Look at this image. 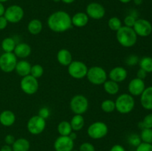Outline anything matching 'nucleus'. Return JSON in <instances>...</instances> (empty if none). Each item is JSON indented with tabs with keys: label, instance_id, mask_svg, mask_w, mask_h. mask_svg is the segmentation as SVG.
Masks as SVG:
<instances>
[{
	"label": "nucleus",
	"instance_id": "7c9ffc66",
	"mask_svg": "<svg viewBox=\"0 0 152 151\" xmlns=\"http://www.w3.org/2000/svg\"><path fill=\"white\" fill-rule=\"evenodd\" d=\"M108 26L111 30L117 32L123 26V23H122V21L120 20V19H119L118 17H117V16H113V17L110 18L108 19Z\"/></svg>",
	"mask_w": 152,
	"mask_h": 151
},
{
	"label": "nucleus",
	"instance_id": "f704fd0d",
	"mask_svg": "<svg viewBox=\"0 0 152 151\" xmlns=\"http://www.w3.org/2000/svg\"><path fill=\"white\" fill-rule=\"evenodd\" d=\"M128 142H129V143L131 145L137 147L142 142V141H141L140 136H138L137 134H132L129 136V139H128Z\"/></svg>",
	"mask_w": 152,
	"mask_h": 151
},
{
	"label": "nucleus",
	"instance_id": "473e14b6",
	"mask_svg": "<svg viewBox=\"0 0 152 151\" xmlns=\"http://www.w3.org/2000/svg\"><path fill=\"white\" fill-rule=\"evenodd\" d=\"M43 73H44V68H43L42 66H41L40 65L36 64V65L31 66V73H30V75L34 76V78L38 79L39 78L42 76Z\"/></svg>",
	"mask_w": 152,
	"mask_h": 151
},
{
	"label": "nucleus",
	"instance_id": "5701e85b",
	"mask_svg": "<svg viewBox=\"0 0 152 151\" xmlns=\"http://www.w3.org/2000/svg\"><path fill=\"white\" fill-rule=\"evenodd\" d=\"M11 147L13 151H29L31 144L25 138H19L16 139Z\"/></svg>",
	"mask_w": 152,
	"mask_h": 151
},
{
	"label": "nucleus",
	"instance_id": "6e6552de",
	"mask_svg": "<svg viewBox=\"0 0 152 151\" xmlns=\"http://www.w3.org/2000/svg\"><path fill=\"white\" fill-rule=\"evenodd\" d=\"M46 127V120L36 115L31 117L27 123V129L32 135H39Z\"/></svg>",
	"mask_w": 152,
	"mask_h": 151
},
{
	"label": "nucleus",
	"instance_id": "ea45409f",
	"mask_svg": "<svg viewBox=\"0 0 152 151\" xmlns=\"http://www.w3.org/2000/svg\"><path fill=\"white\" fill-rule=\"evenodd\" d=\"M38 115H39L40 117H42V118L46 120L50 115V110L48 107H43L40 108L39 110Z\"/></svg>",
	"mask_w": 152,
	"mask_h": 151
},
{
	"label": "nucleus",
	"instance_id": "412c9836",
	"mask_svg": "<svg viewBox=\"0 0 152 151\" xmlns=\"http://www.w3.org/2000/svg\"><path fill=\"white\" fill-rule=\"evenodd\" d=\"M31 66L32 65L29 62L25 60V59H22V60L17 62L16 68H15V71L19 76L22 78V77L30 75Z\"/></svg>",
	"mask_w": 152,
	"mask_h": 151
},
{
	"label": "nucleus",
	"instance_id": "8fccbe9b",
	"mask_svg": "<svg viewBox=\"0 0 152 151\" xmlns=\"http://www.w3.org/2000/svg\"><path fill=\"white\" fill-rule=\"evenodd\" d=\"M134 3L137 5H140V4H142V0H134Z\"/></svg>",
	"mask_w": 152,
	"mask_h": 151
},
{
	"label": "nucleus",
	"instance_id": "de8ad7c7",
	"mask_svg": "<svg viewBox=\"0 0 152 151\" xmlns=\"http://www.w3.org/2000/svg\"><path fill=\"white\" fill-rule=\"evenodd\" d=\"M69 136V137L71 138V139H72L73 141L75 140V139H77V133H76L75 132H74V131H72V132H71V133H70V135H69V136Z\"/></svg>",
	"mask_w": 152,
	"mask_h": 151
},
{
	"label": "nucleus",
	"instance_id": "79ce46f5",
	"mask_svg": "<svg viewBox=\"0 0 152 151\" xmlns=\"http://www.w3.org/2000/svg\"><path fill=\"white\" fill-rule=\"evenodd\" d=\"M7 24H8V22L4 16H0V30L5 29L6 27L7 26Z\"/></svg>",
	"mask_w": 152,
	"mask_h": 151
},
{
	"label": "nucleus",
	"instance_id": "f3484780",
	"mask_svg": "<svg viewBox=\"0 0 152 151\" xmlns=\"http://www.w3.org/2000/svg\"><path fill=\"white\" fill-rule=\"evenodd\" d=\"M140 104L144 109L148 110H152V86L145 87L140 95Z\"/></svg>",
	"mask_w": 152,
	"mask_h": 151
},
{
	"label": "nucleus",
	"instance_id": "864d4df0",
	"mask_svg": "<svg viewBox=\"0 0 152 151\" xmlns=\"http://www.w3.org/2000/svg\"><path fill=\"white\" fill-rule=\"evenodd\" d=\"M54 2H59V1H61V0H53Z\"/></svg>",
	"mask_w": 152,
	"mask_h": 151
},
{
	"label": "nucleus",
	"instance_id": "aec40b11",
	"mask_svg": "<svg viewBox=\"0 0 152 151\" xmlns=\"http://www.w3.org/2000/svg\"><path fill=\"white\" fill-rule=\"evenodd\" d=\"M88 21L89 17L86 14V13H84V12H78L71 16L72 25L77 28H83L86 26L88 23Z\"/></svg>",
	"mask_w": 152,
	"mask_h": 151
},
{
	"label": "nucleus",
	"instance_id": "2eb2a0df",
	"mask_svg": "<svg viewBox=\"0 0 152 151\" xmlns=\"http://www.w3.org/2000/svg\"><path fill=\"white\" fill-rule=\"evenodd\" d=\"M145 89V84L144 80L139 78H134L131 80L128 85L129 94L132 96H140Z\"/></svg>",
	"mask_w": 152,
	"mask_h": 151
},
{
	"label": "nucleus",
	"instance_id": "7ed1b4c3",
	"mask_svg": "<svg viewBox=\"0 0 152 151\" xmlns=\"http://www.w3.org/2000/svg\"><path fill=\"white\" fill-rule=\"evenodd\" d=\"M116 110L121 114H128L132 112L135 107L134 96L129 93H123L117 98L115 102Z\"/></svg>",
	"mask_w": 152,
	"mask_h": 151
},
{
	"label": "nucleus",
	"instance_id": "9d476101",
	"mask_svg": "<svg viewBox=\"0 0 152 151\" xmlns=\"http://www.w3.org/2000/svg\"><path fill=\"white\" fill-rule=\"evenodd\" d=\"M24 15V10L21 6L18 4H13L5 9L4 16L8 22L16 24L22 20Z\"/></svg>",
	"mask_w": 152,
	"mask_h": 151
},
{
	"label": "nucleus",
	"instance_id": "f257e3e1",
	"mask_svg": "<svg viewBox=\"0 0 152 151\" xmlns=\"http://www.w3.org/2000/svg\"><path fill=\"white\" fill-rule=\"evenodd\" d=\"M49 29L55 33H63L72 28L71 16L64 10H58L51 13L48 18Z\"/></svg>",
	"mask_w": 152,
	"mask_h": 151
},
{
	"label": "nucleus",
	"instance_id": "603ef678",
	"mask_svg": "<svg viewBox=\"0 0 152 151\" xmlns=\"http://www.w3.org/2000/svg\"><path fill=\"white\" fill-rule=\"evenodd\" d=\"M8 0H0V2L1 3H4V2H6V1H7Z\"/></svg>",
	"mask_w": 152,
	"mask_h": 151
},
{
	"label": "nucleus",
	"instance_id": "3c124183",
	"mask_svg": "<svg viewBox=\"0 0 152 151\" xmlns=\"http://www.w3.org/2000/svg\"><path fill=\"white\" fill-rule=\"evenodd\" d=\"M121 3H123V4H127V3H129L130 1H132V0H119Z\"/></svg>",
	"mask_w": 152,
	"mask_h": 151
},
{
	"label": "nucleus",
	"instance_id": "0eeeda50",
	"mask_svg": "<svg viewBox=\"0 0 152 151\" xmlns=\"http://www.w3.org/2000/svg\"><path fill=\"white\" fill-rule=\"evenodd\" d=\"M88 70L87 65L81 61H72L68 66V74L75 79H81L86 77Z\"/></svg>",
	"mask_w": 152,
	"mask_h": 151
},
{
	"label": "nucleus",
	"instance_id": "4c0bfd02",
	"mask_svg": "<svg viewBox=\"0 0 152 151\" xmlns=\"http://www.w3.org/2000/svg\"><path fill=\"white\" fill-rule=\"evenodd\" d=\"M79 151H95V147L90 142H84L80 146Z\"/></svg>",
	"mask_w": 152,
	"mask_h": 151
},
{
	"label": "nucleus",
	"instance_id": "c85d7f7f",
	"mask_svg": "<svg viewBox=\"0 0 152 151\" xmlns=\"http://www.w3.org/2000/svg\"><path fill=\"white\" fill-rule=\"evenodd\" d=\"M140 68L144 70L148 73H152V57L150 56H144L139 61Z\"/></svg>",
	"mask_w": 152,
	"mask_h": 151
},
{
	"label": "nucleus",
	"instance_id": "5fc2aeb1",
	"mask_svg": "<svg viewBox=\"0 0 152 151\" xmlns=\"http://www.w3.org/2000/svg\"><path fill=\"white\" fill-rule=\"evenodd\" d=\"M72 151H79V150H73Z\"/></svg>",
	"mask_w": 152,
	"mask_h": 151
},
{
	"label": "nucleus",
	"instance_id": "393cba45",
	"mask_svg": "<svg viewBox=\"0 0 152 151\" xmlns=\"http://www.w3.org/2000/svg\"><path fill=\"white\" fill-rule=\"evenodd\" d=\"M70 124H71L73 131L77 132L81 130L85 125V119L83 115L74 114V115L72 117L71 121H70Z\"/></svg>",
	"mask_w": 152,
	"mask_h": 151
},
{
	"label": "nucleus",
	"instance_id": "f8f14e48",
	"mask_svg": "<svg viewBox=\"0 0 152 151\" xmlns=\"http://www.w3.org/2000/svg\"><path fill=\"white\" fill-rule=\"evenodd\" d=\"M137 36L147 37L152 33V25L148 20L145 19H138L132 28Z\"/></svg>",
	"mask_w": 152,
	"mask_h": 151
},
{
	"label": "nucleus",
	"instance_id": "37998d69",
	"mask_svg": "<svg viewBox=\"0 0 152 151\" xmlns=\"http://www.w3.org/2000/svg\"><path fill=\"white\" fill-rule=\"evenodd\" d=\"M147 74H148V73L145 72L144 70L140 68V69L138 70L137 73V78H140V79L144 80L145 78H146Z\"/></svg>",
	"mask_w": 152,
	"mask_h": 151
},
{
	"label": "nucleus",
	"instance_id": "20e7f679",
	"mask_svg": "<svg viewBox=\"0 0 152 151\" xmlns=\"http://www.w3.org/2000/svg\"><path fill=\"white\" fill-rule=\"evenodd\" d=\"M86 78L92 84L101 85L103 84L107 80L108 74L105 70H104L102 67L93 66L88 70Z\"/></svg>",
	"mask_w": 152,
	"mask_h": 151
},
{
	"label": "nucleus",
	"instance_id": "72a5a7b5",
	"mask_svg": "<svg viewBox=\"0 0 152 151\" xmlns=\"http://www.w3.org/2000/svg\"><path fill=\"white\" fill-rule=\"evenodd\" d=\"M139 127L141 129L151 128L152 129V113L145 115L142 121L139 123Z\"/></svg>",
	"mask_w": 152,
	"mask_h": 151
},
{
	"label": "nucleus",
	"instance_id": "58836bf2",
	"mask_svg": "<svg viewBox=\"0 0 152 151\" xmlns=\"http://www.w3.org/2000/svg\"><path fill=\"white\" fill-rule=\"evenodd\" d=\"M136 151H152V144L141 142L136 147Z\"/></svg>",
	"mask_w": 152,
	"mask_h": 151
},
{
	"label": "nucleus",
	"instance_id": "c9c22d12",
	"mask_svg": "<svg viewBox=\"0 0 152 151\" xmlns=\"http://www.w3.org/2000/svg\"><path fill=\"white\" fill-rule=\"evenodd\" d=\"M139 57L137 55L132 54L128 56L126 59V65H129V66H134V65H137L139 63Z\"/></svg>",
	"mask_w": 152,
	"mask_h": 151
},
{
	"label": "nucleus",
	"instance_id": "49530a36",
	"mask_svg": "<svg viewBox=\"0 0 152 151\" xmlns=\"http://www.w3.org/2000/svg\"><path fill=\"white\" fill-rule=\"evenodd\" d=\"M4 11H5V7H4L3 3L0 2V16H4Z\"/></svg>",
	"mask_w": 152,
	"mask_h": 151
},
{
	"label": "nucleus",
	"instance_id": "f03ea898",
	"mask_svg": "<svg viewBox=\"0 0 152 151\" xmlns=\"http://www.w3.org/2000/svg\"><path fill=\"white\" fill-rule=\"evenodd\" d=\"M117 40L119 44L124 47H132L136 44L137 41V35L132 28L122 26L117 31Z\"/></svg>",
	"mask_w": 152,
	"mask_h": 151
},
{
	"label": "nucleus",
	"instance_id": "e433bc0d",
	"mask_svg": "<svg viewBox=\"0 0 152 151\" xmlns=\"http://www.w3.org/2000/svg\"><path fill=\"white\" fill-rule=\"evenodd\" d=\"M136 20L137 19L135 18L134 16H133V15H129V16H126L124 19V26L129 27V28H133Z\"/></svg>",
	"mask_w": 152,
	"mask_h": 151
},
{
	"label": "nucleus",
	"instance_id": "9b49d317",
	"mask_svg": "<svg viewBox=\"0 0 152 151\" xmlns=\"http://www.w3.org/2000/svg\"><path fill=\"white\" fill-rule=\"evenodd\" d=\"M17 57L13 53H4L0 56V69L4 73H11L15 70Z\"/></svg>",
	"mask_w": 152,
	"mask_h": 151
},
{
	"label": "nucleus",
	"instance_id": "2f4dec72",
	"mask_svg": "<svg viewBox=\"0 0 152 151\" xmlns=\"http://www.w3.org/2000/svg\"><path fill=\"white\" fill-rule=\"evenodd\" d=\"M140 137L142 142H144V143L152 144V129L151 128L142 129Z\"/></svg>",
	"mask_w": 152,
	"mask_h": 151
},
{
	"label": "nucleus",
	"instance_id": "cd10ccee",
	"mask_svg": "<svg viewBox=\"0 0 152 151\" xmlns=\"http://www.w3.org/2000/svg\"><path fill=\"white\" fill-rule=\"evenodd\" d=\"M57 131L60 136H68L73 131L70 121H62L57 126Z\"/></svg>",
	"mask_w": 152,
	"mask_h": 151
},
{
	"label": "nucleus",
	"instance_id": "a18cd8bd",
	"mask_svg": "<svg viewBox=\"0 0 152 151\" xmlns=\"http://www.w3.org/2000/svg\"><path fill=\"white\" fill-rule=\"evenodd\" d=\"M0 151H13V150H12L11 146L7 144H4L1 147V149H0Z\"/></svg>",
	"mask_w": 152,
	"mask_h": 151
},
{
	"label": "nucleus",
	"instance_id": "09e8293b",
	"mask_svg": "<svg viewBox=\"0 0 152 151\" xmlns=\"http://www.w3.org/2000/svg\"><path fill=\"white\" fill-rule=\"evenodd\" d=\"M76 0H61V1L65 3V4H71V3L74 2Z\"/></svg>",
	"mask_w": 152,
	"mask_h": 151
},
{
	"label": "nucleus",
	"instance_id": "a19ab883",
	"mask_svg": "<svg viewBox=\"0 0 152 151\" xmlns=\"http://www.w3.org/2000/svg\"><path fill=\"white\" fill-rule=\"evenodd\" d=\"M15 141H16V139H15L13 135L8 134L4 137V142H5L6 144L10 145V146H12V144L14 143Z\"/></svg>",
	"mask_w": 152,
	"mask_h": 151
},
{
	"label": "nucleus",
	"instance_id": "c756f323",
	"mask_svg": "<svg viewBox=\"0 0 152 151\" xmlns=\"http://www.w3.org/2000/svg\"><path fill=\"white\" fill-rule=\"evenodd\" d=\"M101 109L106 113H111L116 110L115 102L111 99H105L101 103Z\"/></svg>",
	"mask_w": 152,
	"mask_h": 151
},
{
	"label": "nucleus",
	"instance_id": "dca6fc26",
	"mask_svg": "<svg viewBox=\"0 0 152 151\" xmlns=\"http://www.w3.org/2000/svg\"><path fill=\"white\" fill-rule=\"evenodd\" d=\"M128 76V72L123 67L117 66L112 68L108 73V77L112 81L117 83L123 82Z\"/></svg>",
	"mask_w": 152,
	"mask_h": 151
},
{
	"label": "nucleus",
	"instance_id": "a878e982",
	"mask_svg": "<svg viewBox=\"0 0 152 151\" xmlns=\"http://www.w3.org/2000/svg\"><path fill=\"white\" fill-rule=\"evenodd\" d=\"M102 85H103L104 90H105L108 94L111 95V96L117 94L119 90H120L119 83L112 81V80L111 79L106 80Z\"/></svg>",
	"mask_w": 152,
	"mask_h": 151
},
{
	"label": "nucleus",
	"instance_id": "b1692460",
	"mask_svg": "<svg viewBox=\"0 0 152 151\" xmlns=\"http://www.w3.org/2000/svg\"><path fill=\"white\" fill-rule=\"evenodd\" d=\"M43 25L41 21L38 19H34L28 22V30L31 35H38L42 32Z\"/></svg>",
	"mask_w": 152,
	"mask_h": 151
},
{
	"label": "nucleus",
	"instance_id": "a211bd4d",
	"mask_svg": "<svg viewBox=\"0 0 152 151\" xmlns=\"http://www.w3.org/2000/svg\"><path fill=\"white\" fill-rule=\"evenodd\" d=\"M31 51L32 50L29 44L25 42H22L16 44L13 53L17 58L23 59L28 57L31 55Z\"/></svg>",
	"mask_w": 152,
	"mask_h": 151
},
{
	"label": "nucleus",
	"instance_id": "4468645a",
	"mask_svg": "<svg viewBox=\"0 0 152 151\" xmlns=\"http://www.w3.org/2000/svg\"><path fill=\"white\" fill-rule=\"evenodd\" d=\"M74 141L69 136H59L53 144L55 151H72L74 150Z\"/></svg>",
	"mask_w": 152,
	"mask_h": 151
},
{
	"label": "nucleus",
	"instance_id": "423d86ee",
	"mask_svg": "<svg viewBox=\"0 0 152 151\" xmlns=\"http://www.w3.org/2000/svg\"><path fill=\"white\" fill-rule=\"evenodd\" d=\"M87 133L89 137L97 140L106 136L108 133V127L103 121H95L89 125Z\"/></svg>",
	"mask_w": 152,
	"mask_h": 151
},
{
	"label": "nucleus",
	"instance_id": "6ab92c4d",
	"mask_svg": "<svg viewBox=\"0 0 152 151\" xmlns=\"http://www.w3.org/2000/svg\"><path fill=\"white\" fill-rule=\"evenodd\" d=\"M16 121V115L9 110H3L0 113V124L4 127H10Z\"/></svg>",
	"mask_w": 152,
	"mask_h": 151
},
{
	"label": "nucleus",
	"instance_id": "ddd939ff",
	"mask_svg": "<svg viewBox=\"0 0 152 151\" xmlns=\"http://www.w3.org/2000/svg\"><path fill=\"white\" fill-rule=\"evenodd\" d=\"M86 14L91 19L99 20L102 19L105 15V9L102 4L98 2L89 3L86 7Z\"/></svg>",
	"mask_w": 152,
	"mask_h": 151
},
{
	"label": "nucleus",
	"instance_id": "bb28decb",
	"mask_svg": "<svg viewBox=\"0 0 152 151\" xmlns=\"http://www.w3.org/2000/svg\"><path fill=\"white\" fill-rule=\"evenodd\" d=\"M16 41L11 37L4 38L1 41V49L4 53H13L16 47Z\"/></svg>",
	"mask_w": 152,
	"mask_h": 151
},
{
	"label": "nucleus",
	"instance_id": "1a4fd4ad",
	"mask_svg": "<svg viewBox=\"0 0 152 151\" xmlns=\"http://www.w3.org/2000/svg\"><path fill=\"white\" fill-rule=\"evenodd\" d=\"M39 84L38 79L31 75L22 77L20 81V88L25 94L34 95L38 91Z\"/></svg>",
	"mask_w": 152,
	"mask_h": 151
},
{
	"label": "nucleus",
	"instance_id": "c03bdc74",
	"mask_svg": "<svg viewBox=\"0 0 152 151\" xmlns=\"http://www.w3.org/2000/svg\"><path fill=\"white\" fill-rule=\"evenodd\" d=\"M110 151H126V149L120 144H114L111 147Z\"/></svg>",
	"mask_w": 152,
	"mask_h": 151
},
{
	"label": "nucleus",
	"instance_id": "39448f33",
	"mask_svg": "<svg viewBox=\"0 0 152 151\" xmlns=\"http://www.w3.org/2000/svg\"><path fill=\"white\" fill-rule=\"evenodd\" d=\"M88 100L85 96L77 94L73 96L70 102V109L74 114L83 115L88 109Z\"/></svg>",
	"mask_w": 152,
	"mask_h": 151
},
{
	"label": "nucleus",
	"instance_id": "4be33fe9",
	"mask_svg": "<svg viewBox=\"0 0 152 151\" xmlns=\"http://www.w3.org/2000/svg\"><path fill=\"white\" fill-rule=\"evenodd\" d=\"M56 59L58 62L61 65L65 67H68L72 62L73 57L72 54L68 49H61L58 51L56 55Z\"/></svg>",
	"mask_w": 152,
	"mask_h": 151
}]
</instances>
